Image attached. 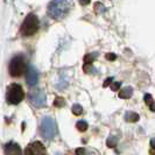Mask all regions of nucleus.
<instances>
[{"instance_id":"2","label":"nucleus","mask_w":155,"mask_h":155,"mask_svg":"<svg viewBox=\"0 0 155 155\" xmlns=\"http://www.w3.org/2000/svg\"><path fill=\"white\" fill-rule=\"evenodd\" d=\"M39 29V19L35 14H28L26 19L23 20L22 26H21V34L25 36H31L35 34Z\"/></svg>"},{"instance_id":"6","label":"nucleus","mask_w":155,"mask_h":155,"mask_svg":"<svg viewBox=\"0 0 155 155\" xmlns=\"http://www.w3.org/2000/svg\"><path fill=\"white\" fill-rule=\"evenodd\" d=\"M29 101L31 103L36 106V107H42L45 106L47 103V96L45 91L42 90H36V91H33V92L29 94Z\"/></svg>"},{"instance_id":"14","label":"nucleus","mask_w":155,"mask_h":155,"mask_svg":"<svg viewBox=\"0 0 155 155\" xmlns=\"http://www.w3.org/2000/svg\"><path fill=\"white\" fill-rule=\"evenodd\" d=\"M96 57H97V54H96V53H94L93 55L87 54L85 57H84V63H85V64H92V62L94 61Z\"/></svg>"},{"instance_id":"8","label":"nucleus","mask_w":155,"mask_h":155,"mask_svg":"<svg viewBox=\"0 0 155 155\" xmlns=\"http://www.w3.org/2000/svg\"><path fill=\"white\" fill-rule=\"evenodd\" d=\"M26 81L29 86H35L39 82V72L34 67H29L26 74Z\"/></svg>"},{"instance_id":"18","label":"nucleus","mask_w":155,"mask_h":155,"mask_svg":"<svg viewBox=\"0 0 155 155\" xmlns=\"http://www.w3.org/2000/svg\"><path fill=\"white\" fill-rule=\"evenodd\" d=\"M119 87H120V82H114V83H111V90L117 91V90H119Z\"/></svg>"},{"instance_id":"10","label":"nucleus","mask_w":155,"mask_h":155,"mask_svg":"<svg viewBox=\"0 0 155 155\" xmlns=\"http://www.w3.org/2000/svg\"><path fill=\"white\" fill-rule=\"evenodd\" d=\"M132 93H133L132 87H124V89H121V90H120V92H119V97H120V98H123V99H128V98H131Z\"/></svg>"},{"instance_id":"13","label":"nucleus","mask_w":155,"mask_h":155,"mask_svg":"<svg viewBox=\"0 0 155 155\" xmlns=\"http://www.w3.org/2000/svg\"><path fill=\"white\" fill-rule=\"evenodd\" d=\"M72 113L76 114V116H81L83 113V107L79 105V104H75L72 106Z\"/></svg>"},{"instance_id":"7","label":"nucleus","mask_w":155,"mask_h":155,"mask_svg":"<svg viewBox=\"0 0 155 155\" xmlns=\"http://www.w3.org/2000/svg\"><path fill=\"white\" fill-rule=\"evenodd\" d=\"M26 155H47L46 148L40 141L31 142L26 148Z\"/></svg>"},{"instance_id":"15","label":"nucleus","mask_w":155,"mask_h":155,"mask_svg":"<svg viewBox=\"0 0 155 155\" xmlns=\"http://www.w3.org/2000/svg\"><path fill=\"white\" fill-rule=\"evenodd\" d=\"M117 142H118V139H117L116 137H110L106 143H107V146L110 148H114L117 146Z\"/></svg>"},{"instance_id":"11","label":"nucleus","mask_w":155,"mask_h":155,"mask_svg":"<svg viewBox=\"0 0 155 155\" xmlns=\"http://www.w3.org/2000/svg\"><path fill=\"white\" fill-rule=\"evenodd\" d=\"M139 118H140L139 114L135 113V112H127L126 116H125L126 121H130V123H135V121H138Z\"/></svg>"},{"instance_id":"22","label":"nucleus","mask_w":155,"mask_h":155,"mask_svg":"<svg viewBox=\"0 0 155 155\" xmlns=\"http://www.w3.org/2000/svg\"><path fill=\"white\" fill-rule=\"evenodd\" d=\"M112 81H113V78H107V79H106V82L104 83V86H107L110 83H112Z\"/></svg>"},{"instance_id":"16","label":"nucleus","mask_w":155,"mask_h":155,"mask_svg":"<svg viewBox=\"0 0 155 155\" xmlns=\"http://www.w3.org/2000/svg\"><path fill=\"white\" fill-rule=\"evenodd\" d=\"M145 101H146L147 105L150 106V109L153 110V111H155V107H154V105H153V98H152L150 94H146V96H145Z\"/></svg>"},{"instance_id":"20","label":"nucleus","mask_w":155,"mask_h":155,"mask_svg":"<svg viewBox=\"0 0 155 155\" xmlns=\"http://www.w3.org/2000/svg\"><path fill=\"white\" fill-rule=\"evenodd\" d=\"M116 55L114 54H107L106 55V58H107V60H112V61H113V60H116Z\"/></svg>"},{"instance_id":"1","label":"nucleus","mask_w":155,"mask_h":155,"mask_svg":"<svg viewBox=\"0 0 155 155\" xmlns=\"http://www.w3.org/2000/svg\"><path fill=\"white\" fill-rule=\"evenodd\" d=\"M71 8L69 0H51L48 5V15L53 19L60 20L68 15Z\"/></svg>"},{"instance_id":"17","label":"nucleus","mask_w":155,"mask_h":155,"mask_svg":"<svg viewBox=\"0 0 155 155\" xmlns=\"http://www.w3.org/2000/svg\"><path fill=\"white\" fill-rule=\"evenodd\" d=\"M54 105L55 106H57V107L63 106V105H64V101H63V98H57V99L54 101Z\"/></svg>"},{"instance_id":"4","label":"nucleus","mask_w":155,"mask_h":155,"mask_svg":"<svg viewBox=\"0 0 155 155\" xmlns=\"http://www.w3.org/2000/svg\"><path fill=\"white\" fill-rule=\"evenodd\" d=\"M27 69L26 65V61L23 58V56L18 55L15 57H13L9 62V74L13 77H20L21 75H23V72Z\"/></svg>"},{"instance_id":"21","label":"nucleus","mask_w":155,"mask_h":155,"mask_svg":"<svg viewBox=\"0 0 155 155\" xmlns=\"http://www.w3.org/2000/svg\"><path fill=\"white\" fill-rule=\"evenodd\" d=\"M79 2H81V5L85 6V5H89L91 2V0H79Z\"/></svg>"},{"instance_id":"12","label":"nucleus","mask_w":155,"mask_h":155,"mask_svg":"<svg viewBox=\"0 0 155 155\" xmlns=\"http://www.w3.org/2000/svg\"><path fill=\"white\" fill-rule=\"evenodd\" d=\"M76 127H77L78 131L85 132L86 130H87V127H89V125H87V123H86L85 120H79L77 124H76Z\"/></svg>"},{"instance_id":"19","label":"nucleus","mask_w":155,"mask_h":155,"mask_svg":"<svg viewBox=\"0 0 155 155\" xmlns=\"http://www.w3.org/2000/svg\"><path fill=\"white\" fill-rule=\"evenodd\" d=\"M76 154L84 155L85 154V149H84V148H77V149H76Z\"/></svg>"},{"instance_id":"23","label":"nucleus","mask_w":155,"mask_h":155,"mask_svg":"<svg viewBox=\"0 0 155 155\" xmlns=\"http://www.w3.org/2000/svg\"><path fill=\"white\" fill-rule=\"evenodd\" d=\"M150 146H152V148H153V149H155V138L150 140Z\"/></svg>"},{"instance_id":"5","label":"nucleus","mask_w":155,"mask_h":155,"mask_svg":"<svg viewBox=\"0 0 155 155\" xmlns=\"http://www.w3.org/2000/svg\"><path fill=\"white\" fill-rule=\"evenodd\" d=\"M25 98V92H23L22 87L18 84H11L7 87V94H6V99L8 104L16 105L19 103H21Z\"/></svg>"},{"instance_id":"9","label":"nucleus","mask_w":155,"mask_h":155,"mask_svg":"<svg viewBox=\"0 0 155 155\" xmlns=\"http://www.w3.org/2000/svg\"><path fill=\"white\" fill-rule=\"evenodd\" d=\"M5 153L6 155H22L20 146L14 142H9L5 146Z\"/></svg>"},{"instance_id":"24","label":"nucleus","mask_w":155,"mask_h":155,"mask_svg":"<svg viewBox=\"0 0 155 155\" xmlns=\"http://www.w3.org/2000/svg\"><path fill=\"white\" fill-rule=\"evenodd\" d=\"M5 1H6V0H5Z\"/></svg>"},{"instance_id":"3","label":"nucleus","mask_w":155,"mask_h":155,"mask_svg":"<svg viewBox=\"0 0 155 155\" xmlns=\"http://www.w3.org/2000/svg\"><path fill=\"white\" fill-rule=\"evenodd\" d=\"M40 133L45 139H53L56 134V124L50 117H45L40 125Z\"/></svg>"}]
</instances>
